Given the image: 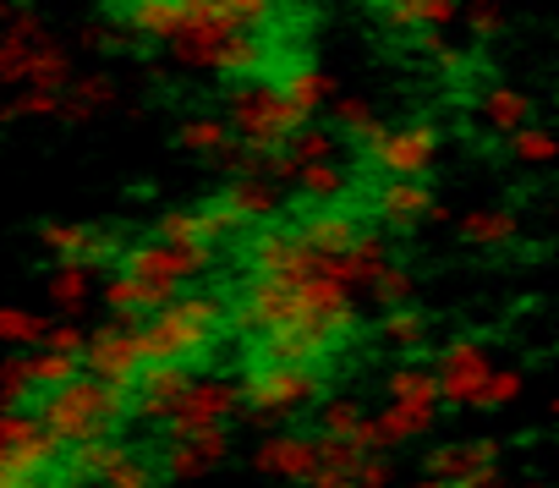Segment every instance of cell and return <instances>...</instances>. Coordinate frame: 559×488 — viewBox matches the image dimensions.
Wrapping results in <instances>:
<instances>
[{"label": "cell", "mask_w": 559, "mask_h": 488, "mask_svg": "<svg viewBox=\"0 0 559 488\" xmlns=\"http://www.w3.org/2000/svg\"><path fill=\"white\" fill-rule=\"evenodd\" d=\"M236 324L252 335V362H302V368H319L341 341L362 330L357 297L324 275V253H313L308 241H297V253L274 275H247Z\"/></svg>", "instance_id": "1"}, {"label": "cell", "mask_w": 559, "mask_h": 488, "mask_svg": "<svg viewBox=\"0 0 559 488\" xmlns=\"http://www.w3.org/2000/svg\"><path fill=\"white\" fill-rule=\"evenodd\" d=\"M159 50L176 67L214 72V78H252V72L269 67V39L252 34V28H236L230 17H219L209 7V0H181V23Z\"/></svg>", "instance_id": "2"}, {"label": "cell", "mask_w": 559, "mask_h": 488, "mask_svg": "<svg viewBox=\"0 0 559 488\" xmlns=\"http://www.w3.org/2000/svg\"><path fill=\"white\" fill-rule=\"evenodd\" d=\"M225 308L209 291H181L165 313H154L148 324H138L143 341V362H165V368H192L198 357H209V346L219 341Z\"/></svg>", "instance_id": "3"}, {"label": "cell", "mask_w": 559, "mask_h": 488, "mask_svg": "<svg viewBox=\"0 0 559 488\" xmlns=\"http://www.w3.org/2000/svg\"><path fill=\"white\" fill-rule=\"evenodd\" d=\"M121 417H127V395L110 390V384L94 379V373H78L72 384L45 390V401H39V422H45L67 450L94 444V439H110V428H116Z\"/></svg>", "instance_id": "4"}, {"label": "cell", "mask_w": 559, "mask_h": 488, "mask_svg": "<svg viewBox=\"0 0 559 488\" xmlns=\"http://www.w3.org/2000/svg\"><path fill=\"white\" fill-rule=\"evenodd\" d=\"M236 390H241V412L258 428H269V422H286V417H302L308 406H319L324 373L302 368V362H252Z\"/></svg>", "instance_id": "5"}, {"label": "cell", "mask_w": 559, "mask_h": 488, "mask_svg": "<svg viewBox=\"0 0 559 488\" xmlns=\"http://www.w3.org/2000/svg\"><path fill=\"white\" fill-rule=\"evenodd\" d=\"M225 127L236 132L241 148L269 154V148L286 143L292 132H302L308 121H302L286 99H280L274 83H236V88L225 94Z\"/></svg>", "instance_id": "6"}, {"label": "cell", "mask_w": 559, "mask_h": 488, "mask_svg": "<svg viewBox=\"0 0 559 488\" xmlns=\"http://www.w3.org/2000/svg\"><path fill=\"white\" fill-rule=\"evenodd\" d=\"M439 154H444V132L433 121H401V127H384L368 143V165L384 181H428Z\"/></svg>", "instance_id": "7"}, {"label": "cell", "mask_w": 559, "mask_h": 488, "mask_svg": "<svg viewBox=\"0 0 559 488\" xmlns=\"http://www.w3.org/2000/svg\"><path fill=\"white\" fill-rule=\"evenodd\" d=\"M433 379H439V406H450V412H477V395H483V384H488V373H493V352H488V341H477V335H455V341H444L439 352H433Z\"/></svg>", "instance_id": "8"}, {"label": "cell", "mask_w": 559, "mask_h": 488, "mask_svg": "<svg viewBox=\"0 0 559 488\" xmlns=\"http://www.w3.org/2000/svg\"><path fill=\"white\" fill-rule=\"evenodd\" d=\"M67 472L94 488H154V477H159L154 461L121 439H94V444L67 450Z\"/></svg>", "instance_id": "9"}, {"label": "cell", "mask_w": 559, "mask_h": 488, "mask_svg": "<svg viewBox=\"0 0 559 488\" xmlns=\"http://www.w3.org/2000/svg\"><path fill=\"white\" fill-rule=\"evenodd\" d=\"M209 248H176V241H138V248L121 253L116 275H132V281H148V286H165L170 297H181L203 270H209Z\"/></svg>", "instance_id": "10"}, {"label": "cell", "mask_w": 559, "mask_h": 488, "mask_svg": "<svg viewBox=\"0 0 559 488\" xmlns=\"http://www.w3.org/2000/svg\"><path fill=\"white\" fill-rule=\"evenodd\" d=\"M148 362H143V341H138V324H105V330H94L88 335V346H83V373H94V379H105L110 390H132L138 384V373H143Z\"/></svg>", "instance_id": "11"}, {"label": "cell", "mask_w": 559, "mask_h": 488, "mask_svg": "<svg viewBox=\"0 0 559 488\" xmlns=\"http://www.w3.org/2000/svg\"><path fill=\"white\" fill-rule=\"evenodd\" d=\"M241 412V390L230 379H192L176 412L165 417V439H187L198 428H225Z\"/></svg>", "instance_id": "12"}, {"label": "cell", "mask_w": 559, "mask_h": 488, "mask_svg": "<svg viewBox=\"0 0 559 488\" xmlns=\"http://www.w3.org/2000/svg\"><path fill=\"white\" fill-rule=\"evenodd\" d=\"M373 214L390 230H417V225H450L455 219V209L439 203L428 181H384L373 192Z\"/></svg>", "instance_id": "13"}, {"label": "cell", "mask_w": 559, "mask_h": 488, "mask_svg": "<svg viewBox=\"0 0 559 488\" xmlns=\"http://www.w3.org/2000/svg\"><path fill=\"white\" fill-rule=\"evenodd\" d=\"M252 466H258V477H274V483H308L313 477V466H319V439H308V433H292V428H280V433H269V439H258V450H252Z\"/></svg>", "instance_id": "14"}, {"label": "cell", "mask_w": 559, "mask_h": 488, "mask_svg": "<svg viewBox=\"0 0 559 488\" xmlns=\"http://www.w3.org/2000/svg\"><path fill=\"white\" fill-rule=\"evenodd\" d=\"M225 225H274L280 214V187L269 176H230L219 187V203H209Z\"/></svg>", "instance_id": "15"}, {"label": "cell", "mask_w": 559, "mask_h": 488, "mask_svg": "<svg viewBox=\"0 0 559 488\" xmlns=\"http://www.w3.org/2000/svg\"><path fill=\"white\" fill-rule=\"evenodd\" d=\"M504 444L493 433H477V439H444L433 450H423V477H439V483H455L477 466H499Z\"/></svg>", "instance_id": "16"}, {"label": "cell", "mask_w": 559, "mask_h": 488, "mask_svg": "<svg viewBox=\"0 0 559 488\" xmlns=\"http://www.w3.org/2000/svg\"><path fill=\"white\" fill-rule=\"evenodd\" d=\"M225 455H230V433H225V428H198V433H187V439H165V461H159V466H165L176 483H192V477L214 472Z\"/></svg>", "instance_id": "17"}, {"label": "cell", "mask_w": 559, "mask_h": 488, "mask_svg": "<svg viewBox=\"0 0 559 488\" xmlns=\"http://www.w3.org/2000/svg\"><path fill=\"white\" fill-rule=\"evenodd\" d=\"M450 225H455V236L466 241V248H477V253H499V248H510V241L521 236V214H515V209H504V203L461 209Z\"/></svg>", "instance_id": "18"}, {"label": "cell", "mask_w": 559, "mask_h": 488, "mask_svg": "<svg viewBox=\"0 0 559 488\" xmlns=\"http://www.w3.org/2000/svg\"><path fill=\"white\" fill-rule=\"evenodd\" d=\"M187 384H192V373H187V368L148 362V368L138 373V384H132V406H138V417H148V422H165V417L176 412V401L187 395Z\"/></svg>", "instance_id": "19"}, {"label": "cell", "mask_w": 559, "mask_h": 488, "mask_svg": "<svg viewBox=\"0 0 559 488\" xmlns=\"http://www.w3.org/2000/svg\"><path fill=\"white\" fill-rule=\"evenodd\" d=\"M433 422H439V412H428V406H401V401L379 406V412L368 417V428H373V455L428 439V433H433Z\"/></svg>", "instance_id": "20"}, {"label": "cell", "mask_w": 559, "mask_h": 488, "mask_svg": "<svg viewBox=\"0 0 559 488\" xmlns=\"http://www.w3.org/2000/svg\"><path fill=\"white\" fill-rule=\"evenodd\" d=\"M39 241H45L56 259H78L88 270H99L110 259V241L99 236V225H83V219H45L39 225Z\"/></svg>", "instance_id": "21"}, {"label": "cell", "mask_w": 559, "mask_h": 488, "mask_svg": "<svg viewBox=\"0 0 559 488\" xmlns=\"http://www.w3.org/2000/svg\"><path fill=\"white\" fill-rule=\"evenodd\" d=\"M477 116H483V127H488V132L515 138L521 127H532L537 99H532L526 88H515V83H488V88L477 94Z\"/></svg>", "instance_id": "22"}, {"label": "cell", "mask_w": 559, "mask_h": 488, "mask_svg": "<svg viewBox=\"0 0 559 488\" xmlns=\"http://www.w3.org/2000/svg\"><path fill=\"white\" fill-rule=\"evenodd\" d=\"M230 225L214 214V209H165L154 219V241H176V248H219V236Z\"/></svg>", "instance_id": "23"}, {"label": "cell", "mask_w": 559, "mask_h": 488, "mask_svg": "<svg viewBox=\"0 0 559 488\" xmlns=\"http://www.w3.org/2000/svg\"><path fill=\"white\" fill-rule=\"evenodd\" d=\"M280 88V99H286L302 121H313V110H324L330 99H335V78L324 72V67H313V61H302V67H292L286 78L274 83Z\"/></svg>", "instance_id": "24"}, {"label": "cell", "mask_w": 559, "mask_h": 488, "mask_svg": "<svg viewBox=\"0 0 559 488\" xmlns=\"http://www.w3.org/2000/svg\"><path fill=\"white\" fill-rule=\"evenodd\" d=\"M384 17L412 34H444L461 23V0H384Z\"/></svg>", "instance_id": "25"}, {"label": "cell", "mask_w": 559, "mask_h": 488, "mask_svg": "<svg viewBox=\"0 0 559 488\" xmlns=\"http://www.w3.org/2000/svg\"><path fill=\"white\" fill-rule=\"evenodd\" d=\"M176 143H181L187 154H198V159H236V154H241L236 132H230L219 116H187L181 132H176Z\"/></svg>", "instance_id": "26"}, {"label": "cell", "mask_w": 559, "mask_h": 488, "mask_svg": "<svg viewBox=\"0 0 559 488\" xmlns=\"http://www.w3.org/2000/svg\"><path fill=\"white\" fill-rule=\"evenodd\" d=\"M297 230H302V241H308L313 253L335 259V253H346L352 241H357V230H362V225H357V219H352L346 209H319V214H308V219H302Z\"/></svg>", "instance_id": "27"}, {"label": "cell", "mask_w": 559, "mask_h": 488, "mask_svg": "<svg viewBox=\"0 0 559 488\" xmlns=\"http://www.w3.org/2000/svg\"><path fill=\"white\" fill-rule=\"evenodd\" d=\"M384 395H390V401H401V406L444 412V406H439V379H433V368H428V362H401V368H390V373H384Z\"/></svg>", "instance_id": "28"}, {"label": "cell", "mask_w": 559, "mask_h": 488, "mask_svg": "<svg viewBox=\"0 0 559 488\" xmlns=\"http://www.w3.org/2000/svg\"><path fill=\"white\" fill-rule=\"evenodd\" d=\"M110 99H116V78L88 72V78H72V83H67V94H61V116H67V121H88V116L110 110Z\"/></svg>", "instance_id": "29"}, {"label": "cell", "mask_w": 559, "mask_h": 488, "mask_svg": "<svg viewBox=\"0 0 559 488\" xmlns=\"http://www.w3.org/2000/svg\"><path fill=\"white\" fill-rule=\"evenodd\" d=\"M72 83V50L56 45V39H39L34 56H28V88H50V94H67Z\"/></svg>", "instance_id": "30"}, {"label": "cell", "mask_w": 559, "mask_h": 488, "mask_svg": "<svg viewBox=\"0 0 559 488\" xmlns=\"http://www.w3.org/2000/svg\"><path fill=\"white\" fill-rule=\"evenodd\" d=\"M330 116H335V132L352 138V143H373V138L384 132L379 110H373L362 94H335V99H330Z\"/></svg>", "instance_id": "31"}, {"label": "cell", "mask_w": 559, "mask_h": 488, "mask_svg": "<svg viewBox=\"0 0 559 488\" xmlns=\"http://www.w3.org/2000/svg\"><path fill=\"white\" fill-rule=\"evenodd\" d=\"M88 297H94V270H88V264H78V259H61V264H56V275H50V302L72 319V313H83V308H88Z\"/></svg>", "instance_id": "32"}, {"label": "cell", "mask_w": 559, "mask_h": 488, "mask_svg": "<svg viewBox=\"0 0 559 488\" xmlns=\"http://www.w3.org/2000/svg\"><path fill=\"white\" fill-rule=\"evenodd\" d=\"M297 192H302V203H313V209H335V203L346 198V170H341L335 159L302 165V170H297Z\"/></svg>", "instance_id": "33"}, {"label": "cell", "mask_w": 559, "mask_h": 488, "mask_svg": "<svg viewBox=\"0 0 559 488\" xmlns=\"http://www.w3.org/2000/svg\"><path fill=\"white\" fill-rule=\"evenodd\" d=\"M379 341H384L390 352H423V346H428V313H417L412 302H406V308H390V313L379 319Z\"/></svg>", "instance_id": "34"}, {"label": "cell", "mask_w": 559, "mask_h": 488, "mask_svg": "<svg viewBox=\"0 0 559 488\" xmlns=\"http://www.w3.org/2000/svg\"><path fill=\"white\" fill-rule=\"evenodd\" d=\"M521 395H526V368L493 362V373H488V384L477 395V412H510V406H521Z\"/></svg>", "instance_id": "35"}, {"label": "cell", "mask_w": 559, "mask_h": 488, "mask_svg": "<svg viewBox=\"0 0 559 488\" xmlns=\"http://www.w3.org/2000/svg\"><path fill=\"white\" fill-rule=\"evenodd\" d=\"M510 159L515 165H526V170H543V165H559V132L554 127H521L515 138H510Z\"/></svg>", "instance_id": "36"}, {"label": "cell", "mask_w": 559, "mask_h": 488, "mask_svg": "<svg viewBox=\"0 0 559 488\" xmlns=\"http://www.w3.org/2000/svg\"><path fill=\"white\" fill-rule=\"evenodd\" d=\"M461 28L472 45H493L510 34V12L499 7V0H472V7H461Z\"/></svg>", "instance_id": "37"}, {"label": "cell", "mask_w": 559, "mask_h": 488, "mask_svg": "<svg viewBox=\"0 0 559 488\" xmlns=\"http://www.w3.org/2000/svg\"><path fill=\"white\" fill-rule=\"evenodd\" d=\"M319 412H324V433H319V439L357 444V439H362V428H368V412H362L352 395H335V401H324Z\"/></svg>", "instance_id": "38"}, {"label": "cell", "mask_w": 559, "mask_h": 488, "mask_svg": "<svg viewBox=\"0 0 559 488\" xmlns=\"http://www.w3.org/2000/svg\"><path fill=\"white\" fill-rule=\"evenodd\" d=\"M39 401L28 357H0V412H28Z\"/></svg>", "instance_id": "39"}, {"label": "cell", "mask_w": 559, "mask_h": 488, "mask_svg": "<svg viewBox=\"0 0 559 488\" xmlns=\"http://www.w3.org/2000/svg\"><path fill=\"white\" fill-rule=\"evenodd\" d=\"M412 291H417V275H412L406 264H395V259L368 281V297H373L384 313H390V308H406V302H412Z\"/></svg>", "instance_id": "40"}, {"label": "cell", "mask_w": 559, "mask_h": 488, "mask_svg": "<svg viewBox=\"0 0 559 488\" xmlns=\"http://www.w3.org/2000/svg\"><path fill=\"white\" fill-rule=\"evenodd\" d=\"M28 373H34V390L45 395V390H61V384H72V379L83 373V357H61V352H34V357H28Z\"/></svg>", "instance_id": "41"}, {"label": "cell", "mask_w": 559, "mask_h": 488, "mask_svg": "<svg viewBox=\"0 0 559 488\" xmlns=\"http://www.w3.org/2000/svg\"><path fill=\"white\" fill-rule=\"evenodd\" d=\"M50 319L28 313V308H0V346H45Z\"/></svg>", "instance_id": "42"}, {"label": "cell", "mask_w": 559, "mask_h": 488, "mask_svg": "<svg viewBox=\"0 0 559 488\" xmlns=\"http://www.w3.org/2000/svg\"><path fill=\"white\" fill-rule=\"evenodd\" d=\"M0 116H7V121H45V116H61V94H50V88H23Z\"/></svg>", "instance_id": "43"}, {"label": "cell", "mask_w": 559, "mask_h": 488, "mask_svg": "<svg viewBox=\"0 0 559 488\" xmlns=\"http://www.w3.org/2000/svg\"><path fill=\"white\" fill-rule=\"evenodd\" d=\"M28 56H34V45L0 34V88H28Z\"/></svg>", "instance_id": "44"}, {"label": "cell", "mask_w": 559, "mask_h": 488, "mask_svg": "<svg viewBox=\"0 0 559 488\" xmlns=\"http://www.w3.org/2000/svg\"><path fill=\"white\" fill-rule=\"evenodd\" d=\"M209 7H214L219 17H230L236 28H252V34L274 17V0H209Z\"/></svg>", "instance_id": "45"}, {"label": "cell", "mask_w": 559, "mask_h": 488, "mask_svg": "<svg viewBox=\"0 0 559 488\" xmlns=\"http://www.w3.org/2000/svg\"><path fill=\"white\" fill-rule=\"evenodd\" d=\"M83 346H88V330H83V324H50V330H45V346H39V352L83 357Z\"/></svg>", "instance_id": "46"}, {"label": "cell", "mask_w": 559, "mask_h": 488, "mask_svg": "<svg viewBox=\"0 0 559 488\" xmlns=\"http://www.w3.org/2000/svg\"><path fill=\"white\" fill-rule=\"evenodd\" d=\"M417 45H423V56H433L444 72H461V67H466V50H455L444 34H417Z\"/></svg>", "instance_id": "47"}, {"label": "cell", "mask_w": 559, "mask_h": 488, "mask_svg": "<svg viewBox=\"0 0 559 488\" xmlns=\"http://www.w3.org/2000/svg\"><path fill=\"white\" fill-rule=\"evenodd\" d=\"M450 488H510V477H504L499 466H477V472H466V477H455Z\"/></svg>", "instance_id": "48"}, {"label": "cell", "mask_w": 559, "mask_h": 488, "mask_svg": "<svg viewBox=\"0 0 559 488\" xmlns=\"http://www.w3.org/2000/svg\"><path fill=\"white\" fill-rule=\"evenodd\" d=\"M105 39H110V28H105V23H88V28H83V45H88V50H99Z\"/></svg>", "instance_id": "49"}, {"label": "cell", "mask_w": 559, "mask_h": 488, "mask_svg": "<svg viewBox=\"0 0 559 488\" xmlns=\"http://www.w3.org/2000/svg\"><path fill=\"white\" fill-rule=\"evenodd\" d=\"M543 417H548V422H559V390H554V395L543 401Z\"/></svg>", "instance_id": "50"}, {"label": "cell", "mask_w": 559, "mask_h": 488, "mask_svg": "<svg viewBox=\"0 0 559 488\" xmlns=\"http://www.w3.org/2000/svg\"><path fill=\"white\" fill-rule=\"evenodd\" d=\"M401 488H450V483H439V477H412V483H401Z\"/></svg>", "instance_id": "51"}, {"label": "cell", "mask_w": 559, "mask_h": 488, "mask_svg": "<svg viewBox=\"0 0 559 488\" xmlns=\"http://www.w3.org/2000/svg\"><path fill=\"white\" fill-rule=\"evenodd\" d=\"M510 488H554L548 477H521V483H510Z\"/></svg>", "instance_id": "52"}, {"label": "cell", "mask_w": 559, "mask_h": 488, "mask_svg": "<svg viewBox=\"0 0 559 488\" xmlns=\"http://www.w3.org/2000/svg\"><path fill=\"white\" fill-rule=\"evenodd\" d=\"M0 488H23V483H12V477H7V472H0ZM28 488H34V483H28Z\"/></svg>", "instance_id": "53"}]
</instances>
